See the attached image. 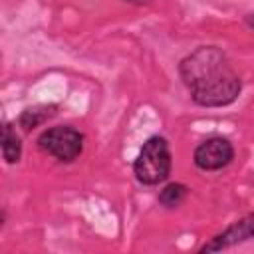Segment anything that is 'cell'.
Returning <instances> with one entry per match:
<instances>
[{
  "instance_id": "3",
  "label": "cell",
  "mask_w": 254,
  "mask_h": 254,
  "mask_svg": "<svg viewBox=\"0 0 254 254\" xmlns=\"http://www.w3.org/2000/svg\"><path fill=\"white\" fill-rule=\"evenodd\" d=\"M85 137L71 125H56L38 137V147L60 163H73L83 153Z\"/></svg>"
},
{
  "instance_id": "10",
  "label": "cell",
  "mask_w": 254,
  "mask_h": 254,
  "mask_svg": "<svg viewBox=\"0 0 254 254\" xmlns=\"http://www.w3.org/2000/svg\"><path fill=\"white\" fill-rule=\"evenodd\" d=\"M123 2H131V4H147L149 0H123Z\"/></svg>"
},
{
  "instance_id": "4",
  "label": "cell",
  "mask_w": 254,
  "mask_h": 254,
  "mask_svg": "<svg viewBox=\"0 0 254 254\" xmlns=\"http://www.w3.org/2000/svg\"><path fill=\"white\" fill-rule=\"evenodd\" d=\"M234 159V147L226 137L214 135L200 141L192 153V161L200 171H220Z\"/></svg>"
},
{
  "instance_id": "7",
  "label": "cell",
  "mask_w": 254,
  "mask_h": 254,
  "mask_svg": "<svg viewBox=\"0 0 254 254\" xmlns=\"http://www.w3.org/2000/svg\"><path fill=\"white\" fill-rule=\"evenodd\" d=\"M0 147H2V159L8 165H16L22 159V139H20L14 123H4L2 125Z\"/></svg>"
},
{
  "instance_id": "2",
  "label": "cell",
  "mask_w": 254,
  "mask_h": 254,
  "mask_svg": "<svg viewBox=\"0 0 254 254\" xmlns=\"http://www.w3.org/2000/svg\"><path fill=\"white\" fill-rule=\"evenodd\" d=\"M171 167H173V157L167 139L161 135H153L143 143L133 163V175L141 185L155 187L169 179Z\"/></svg>"
},
{
  "instance_id": "8",
  "label": "cell",
  "mask_w": 254,
  "mask_h": 254,
  "mask_svg": "<svg viewBox=\"0 0 254 254\" xmlns=\"http://www.w3.org/2000/svg\"><path fill=\"white\" fill-rule=\"evenodd\" d=\"M189 196V187L183 183H169L159 192V204L163 208H177Z\"/></svg>"
},
{
  "instance_id": "5",
  "label": "cell",
  "mask_w": 254,
  "mask_h": 254,
  "mask_svg": "<svg viewBox=\"0 0 254 254\" xmlns=\"http://www.w3.org/2000/svg\"><path fill=\"white\" fill-rule=\"evenodd\" d=\"M254 238V210L248 212L246 216L238 218L236 222H232L230 226H226L222 232H218L216 236H212L208 242H204L200 246V254H208V252H220L226 248H232L236 244H242L246 240Z\"/></svg>"
},
{
  "instance_id": "9",
  "label": "cell",
  "mask_w": 254,
  "mask_h": 254,
  "mask_svg": "<svg viewBox=\"0 0 254 254\" xmlns=\"http://www.w3.org/2000/svg\"><path fill=\"white\" fill-rule=\"evenodd\" d=\"M244 22H246V26H250V28L254 30V14H248V16L244 18Z\"/></svg>"
},
{
  "instance_id": "1",
  "label": "cell",
  "mask_w": 254,
  "mask_h": 254,
  "mask_svg": "<svg viewBox=\"0 0 254 254\" xmlns=\"http://www.w3.org/2000/svg\"><path fill=\"white\" fill-rule=\"evenodd\" d=\"M179 75L200 107H226L242 91V81L226 54L216 46H198L179 64Z\"/></svg>"
},
{
  "instance_id": "6",
  "label": "cell",
  "mask_w": 254,
  "mask_h": 254,
  "mask_svg": "<svg viewBox=\"0 0 254 254\" xmlns=\"http://www.w3.org/2000/svg\"><path fill=\"white\" fill-rule=\"evenodd\" d=\"M56 109H58V105H34V107H26L20 115H18V119H16V123H18V127H22V131H26V133H30V131H34L36 127H40L42 123H46L48 119H52L54 115H56Z\"/></svg>"
}]
</instances>
